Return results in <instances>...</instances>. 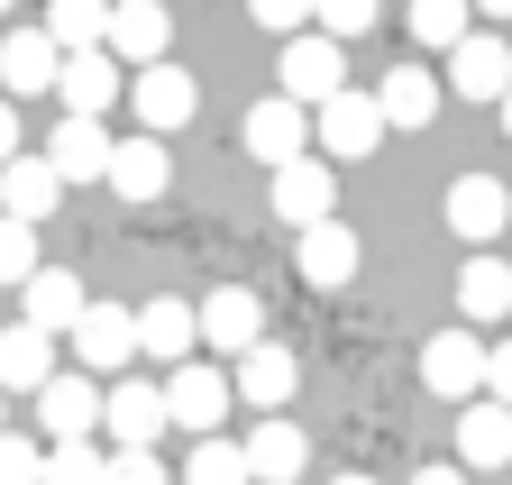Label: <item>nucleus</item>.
<instances>
[{
  "mask_svg": "<svg viewBox=\"0 0 512 485\" xmlns=\"http://www.w3.org/2000/svg\"><path fill=\"white\" fill-rule=\"evenodd\" d=\"M165 431H192V440H211L220 421H229V376L211 367V357H183V367H165Z\"/></svg>",
  "mask_w": 512,
  "mask_h": 485,
  "instance_id": "1",
  "label": "nucleus"
},
{
  "mask_svg": "<svg viewBox=\"0 0 512 485\" xmlns=\"http://www.w3.org/2000/svg\"><path fill=\"white\" fill-rule=\"evenodd\" d=\"M275 83H284V101H302V110H320L330 92H348V46H330L320 28H302V37H284V55H275Z\"/></svg>",
  "mask_w": 512,
  "mask_h": 485,
  "instance_id": "2",
  "label": "nucleus"
},
{
  "mask_svg": "<svg viewBox=\"0 0 512 485\" xmlns=\"http://www.w3.org/2000/svg\"><path fill=\"white\" fill-rule=\"evenodd\" d=\"M293 394H302V357L284 339H256L247 357H229V403H256V421L284 412Z\"/></svg>",
  "mask_w": 512,
  "mask_h": 485,
  "instance_id": "3",
  "label": "nucleus"
},
{
  "mask_svg": "<svg viewBox=\"0 0 512 485\" xmlns=\"http://www.w3.org/2000/svg\"><path fill=\"white\" fill-rule=\"evenodd\" d=\"M192 339H202L211 357H247L256 339H266V302H256L247 284H220L192 302Z\"/></svg>",
  "mask_w": 512,
  "mask_h": 485,
  "instance_id": "4",
  "label": "nucleus"
},
{
  "mask_svg": "<svg viewBox=\"0 0 512 485\" xmlns=\"http://www.w3.org/2000/svg\"><path fill=\"white\" fill-rule=\"evenodd\" d=\"M128 110H138V129H147V138H174L183 119L202 110V83H192L174 55H165V65H138V74H128Z\"/></svg>",
  "mask_w": 512,
  "mask_h": 485,
  "instance_id": "5",
  "label": "nucleus"
},
{
  "mask_svg": "<svg viewBox=\"0 0 512 485\" xmlns=\"http://www.w3.org/2000/svg\"><path fill=\"white\" fill-rule=\"evenodd\" d=\"M439 92H458V101H503V92H512V37L467 28L458 46H448V74H439Z\"/></svg>",
  "mask_w": 512,
  "mask_h": 485,
  "instance_id": "6",
  "label": "nucleus"
},
{
  "mask_svg": "<svg viewBox=\"0 0 512 485\" xmlns=\"http://www.w3.org/2000/svg\"><path fill=\"white\" fill-rule=\"evenodd\" d=\"M311 138H320V165H348V156H375L384 147V119H375V101L348 83V92H330L311 110Z\"/></svg>",
  "mask_w": 512,
  "mask_h": 485,
  "instance_id": "7",
  "label": "nucleus"
},
{
  "mask_svg": "<svg viewBox=\"0 0 512 485\" xmlns=\"http://www.w3.org/2000/svg\"><path fill=\"white\" fill-rule=\"evenodd\" d=\"M439 220H448V238H467V257H476V248H494V238L512 229V193L494 184V174H458L448 202H439Z\"/></svg>",
  "mask_w": 512,
  "mask_h": 485,
  "instance_id": "8",
  "label": "nucleus"
},
{
  "mask_svg": "<svg viewBox=\"0 0 512 485\" xmlns=\"http://www.w3.org/2000/svg\"><path fill=\"white\" fill-rule=\"evenodd\" d=\"M28 403H37L46 449H55V440H92V431H101V385H92V376H74V367H55Z\"/></svg>",
  "mask_w": 512,
  "mask_h": 485,
  "instance_id": "9",
  "label": "nucleus"
},
{
  "mask_svg": "<svg viewBox=\"0 0 512 485\" xmlns=\"http://www.w3.org/2000/svg\"><path fill=\"white\" fill-rule=\"evenodd\" d=\"M101 431H110V449H156L165 440V394L147 376H110L101 385Z\"/></svg>",
  "mask_w": 512,
  "mask_h": 485,
  "instance_id": "10",
  "label": "nucleus"
},
{
  "mask_svg": "<svg viewBox=\"0 0 512 485\" xmlns=\"http://www.w3.org/2000/svg\"><path fill=\"white\" fill-rule=\"evenodd\" d=\"M74 339V357H83V376L101 385V376H119L128 357H138V321H128V302H83V321L64 330Z\"/></svg>",
  "mask_w": 512,
  "mask_h": 485,
  "instance_id": "11",
  "label": "nucleus"
},
{
  "mask_svg": "<svg viewBox=\"0 0 512 485\" xmlns=\"http://www.w3.org/2000/svg\"><path fill=\"white\" fill-rule=\"evenodd\" d=\"M275 220H284V229H320V220H339V165H320V156L275 165Z\"/></svg>",
  "mask_w": 512,
  "mask_h": 485,
  "instance_id": "12",
  "label": "nucleus"
},
{
  "mask_svg": "<svg viewBox=\"0 0 512 485\" xmlns=\"http://www.w3.org/2000/svg\"><path fill=\"white\" fill-rule=\"evenodd\" d=\"M238 138H247V156L293 165V156H311V110H302V101H284V92H266V101H247Z\"/></svg>",
  "mask_w": 512,
  "mask_h": 485,
  "instance_id": "13",
  "label": "nucleus"
},
{
  "mask_svg": "<svg viewBox=\"0 0 512 485\" xmlns=\"http://www.w3.org/2000/svg\"><path fill=\"white\" fill-rule=\"evenodd\" d=\"M238 458H247V485H302V467H311V440H302V421L266 412V421H256V431L238 440Z\"/></svg>",
  "mask_w": 512,
  "mask_h": 485,
  "instance_id": "14",
  "label": "nucleus"
},
{
  "mask_svg": "<svg viewBox=\"0 0 512 485\" xmlns=\"http://www.w3.org/2000/svg\"><path fill=\"white\" fill-rule=\"evenodd\" d=\"M165 46H174V10L165 0H119L110 10V37H101L110 65H165Z\"/></svg>",
  "mask_w": 512,
  "mask_h": 485,
  "instance_id": "15",
  "label": "nucleus"
},
{
  "mask_svg": "<svg viewBox=\"0 0 512 485\" xmlns=\"http://www.w3.org/2000/svg\"><path fill=\"white\" fill-rule=\"evenodd\" d=\"M421 385L448 394V403H476V394H485V339H476V330H439V339L421 348Z\"/></svg>",
  "mask_w": 512,
  "mask_h": 485,
  "instance_id": "16",
  "label": "nucleus"
},
{
  "mask_svg": "<svg viewBox=\"0 0 512 485\" xmlns=\"http://www.w3.org/2000/svg\"><path fill=\"white\" fill-rule=\"evenodd\" d=\"M448 449H458V458H448V467H458V476H485V467H512V412L503 403H458V440H448Z\"/></svg>",
  "mask_w": 512,
  "mask_h": 485,
  "instance_id": "17",
  "label": "nucleus"
},
{
  "mask_svg": "<svg viewBox=\"0 0 512 485\" xmlns=\"http://www.w3.org/2000/svg\"><path fill=\"white\" fill-rule=\"evenodd\" d=\"M101 184L119 193V202H156L165 184H174V156H165V138H110V165H101Z\"/></svg>",
  "mask_w": 512,
  "mask_h": 485,
  "instance_id": "18",
  "label": "nucleus"
},
{
  "mask_svg": "<svg viewBox=\"0 0 512 485\" xmlns=\"http://www.w3.org/2000/svg\"><path fill=\"white\" fill-rule=\"evenodd\" d=\"M366 101H375L384 129H403V138H412V129H430V119H439V101H448V92H439V74H430V65H394Z\"/></svg>",
  "mask_w": 512,
  "mask_h": 485,
  "instance_id": "19",
  "label": "nucleus"
},
{
  "mask_svg": "<svg viewBox=\"0 0 512 485\" xmlns=\"http://www.w3.org/2000/svg\"><path fill=\"white\" fill-rule=\"evenodd\" d=\"M448 302H458V330H494V321L512 312V266H503L494 248H476V257L458 266V293H448Z\"/></svg>",
  "mask_w": 512,
  "mask_h": 485,
  "instance_id": "20",
  "label": "nucleus"
},
{
  "mask_svg": "<svg viewBox=\"0 0 512 485\" xmlns=\"http://www.w3.org/2000/svg\"><path fill=\"white\" fill-rule=\"evenodd\" d=\"M357 257H366V248H357V229H348V220H320V229L293 238V266H302L311 293H339V284L357 275Z\"/></svg>",
  "mask_w": 512,
  "mask_h": 485,
  "instance_id": "21",
  "label": "nucleus"
},
{
  "mask_svg": "<svg viewBox=\"0 0 512 485\" xmlns=\"http://www.w3.org/2000/svg\"><path fill=\"white\" fill-rule=\"evenodd\" d=\"M19 302H28V312H19L28 330H46V339H64V330H74V321H83V302H92V293H83V275H74V266H37V275L19 284Z\"/></svg>",
  "mask_w": 512,
  "mask_h": 485,
  "instance_id": "22",
  "label": "nucleus"
},
{
  "mask_svg": "<svg viewBox=\"0 0 512 485\" xmlns=\"http://www.w3.org/2000/svg\"><path fill=\"white\" fill-rule=\"evenodd\" d=\"M119 92H128V74L110 65L101 46H92V55H64V65H55V101H64V119H101Z\"/></svg>",
  "mask_w": 512,
  "mask_h": 485,
  "instance_id": "23",
  "label": "nucleus"
},
{
  "mask_svg": "<svg viewBox=\"0 0 512 485\" xmlns=\"http://www.w3.org/2000/svg\"><path fill=\"white\" fill-rule=\"evenodd\" d=\"M138 357H156V367H183V357H202V339H192V302L183 293H156V302H138Z\"/></svg>",
  "mask_w": 512,
  "mask_h": 485,
  "instance_id": "24",
  "label": "nucleus"
},
{
  "mask_svg": "<svg viewBox=\"0 0 512 485\" xmlns=\"http://www.w3.org/2000/svg\"><path fill=\"white\" fill-rule=\"evenodd\" d=\"M55 65H64V55L46 46V28H0V101L55 92Z\"/></svg>",
  "mask_w": 512,
  "mask_h": 485,
  "instance_id": "25",
  "label": "nucleus"
},
{
  "mask_svg": "<svg viewBox=\"0 0 512 485\" xmlns=\"http://www.w3.org/2000/svg\"><path fill=\"white\" fill-rule=\"evenodd\" d=\"M64 202V184L46 174V156H10L0 165V220H19V229H46Z\"/></svg>",
  "mask_w": 512,
  "mask_h": 485,
  "instance_id": "26",
  "label": "nucleus"
},
{
  "mask_svg": "<svg viewBox=\"0 0 512 485\" xmlns=\"http://www.w3.org/2000/svg\"><path fill=\"white\" fill-rule=\"evenodd\" d=\"M101 165H110V129L101 119H55V138H46V174L55 184H101Z\"/></svg>",
  "mask_w": 512,
  "mask_h": 485,
  "instance_id": "27",
  "label": "nucleus"
},
{
  "mask_svg": "<svg viewBox=\"0 0 512 485\" xmlns=\"http://www.w3.org/2000/svg\"><path fill=\"white\" fill-rule=\"evenodd\" d=\"M46 376H55V339L28 330V321H10V330H0V394H37Z\"/></svg>",
  "mask_w": 512,
  "mask_h": 485,
  "instance_id": "28",
  "label": "nucleus"
},
{
  "mask_svg": "<svg viewBox=\"0 0 512 485\" xmlns=\"http://www.w3.org/2000/svg\"><path fill=\"white\" fill-rule=\"evenodd\" d=\"M46 46L55 55H92L101 37H110V0H46Z\"/></svg>",
  "mask_w": 512,
  "mask_h": 485,
  "instance_id": "29",
  "label": "nucleus"
},
{
  "mask_svg": "<svg viewBox=\"0 0 512 485\" xmlns=\"http://www.w3.org/2000/svg\"><path fill=\"white\" fill-rule=\"evenodd\" d=\"M183 485H247V458H238V440H192L183 449Z\"/></svg>",
  "mask_w": 512,
  "mask_h": 485,
  "instance_id": "30",
  "label": "nucleus"
},
{
  "mask_svg": "<svg viewBox=\"0 0 512 485\" xmlns=\"http://www.w3.org/2000/svg\"><path fill=\"white\" fill-rule=\"evenodd\" d=\"M101 467H110L101 440H55L46 467H37V485H101Z\"/></svg>",
  "mask_w": 512,
  "mask_h": 485,
  "instance_id": "31",
  "label": "nucleus"
},
{
  "mask_svg": "<svg viewBox=\"0 0 512 485\" xmlns=\"http://www.w3.org/2000/svg\"><path fill=\"white\" fill-rule=\"evenodd\" d=\"M403 19H412V37H421V46H439V55H448V46H458V37L476 28V19H467V0H412Z\"/></svg>",
  "mask_w": 512,
  "mask_h": 485,
  "instance_id": "32",
  "label": "nucleus"
},
{
  "mask_svg": "<svg viewBox=\"0 0 512 485\" xmlns=\"http://www.w3.org/2000/svg\"><path fill=\"white\" fill-rule=\"evenodd\" d=\"M384 19V0H311V28L330 37V46H348V37H366Z\"/></svg>",
  "mask_w": 512,
  "mask_h": 485,
  "instance_id": "33",
  "label": "nucleus"
},
{
  "mask_svg": "<svg viewBox=\"0 0 512 485\" xmlns=\"http://www.w3.org/2000/svg\"><path fill=\"white\" fill-rule=\"evenodd\" d=\"M37 266H46V257H37V229H19V220H0V284L19 293V284H28Z\"/></svg>",
  "mask_w": 512,
  "mask_h": 485,
  "instance_id": "34",
  "label": "nucleus"
},
{
  "mask_svg": "<svg viewBox=\"0 0 512 485\" xmlns=\"http://www.w3.org/2000/svg\"><path fill=\"white\" fill-rule=\"evenodd\" d=\"M37 467H46V440L0 431V485H37Z\"/></svg>",
  "mask_w": 512,
  "mask_h": 485,
  "instance_id": "35",
  "label": "nucleus"
},
{
  "mask_svg": "<svg viewBox=\"0 0 512 485\" xmlns=\"http://www.w3.org/2000/svg\"><path fill=\"white\" fill-rule=\"evenodd\" d=\"M101 485H174V476H165V458H156V449H110Z\"/></svg>",
  "mask_w": 512,
  "mask_h": 485,
  "instance_id": "36",
  "label": "nucleus"
},
{
  "mask_svg": "<svg viewBox=\"0 0 512 485\" xmlns=\"http://www.w3.org/2000/svg\"><path fill=\"white\" fill-rule=\"evenodd\" d=\"M247 19L275 28V37H302V28H311V0H247Z\"/></svg>",
  "mask_w": 512,
  "mask_h": 485,
  "instance_id": "37",
  "label": "nucleus"
},
{
  "mask_svg": "<svg viewBox=\"0 0 512 485\" xmlns=\"http://www.w3.org/2000/svg\"><path fill=\"white\" fill-rule=\"evenodd\" d=\"M485 403H503V412H512V339H494V348H485Z\"/></svg>",
  "mask_w": 512,
  "mask_h": 485,
  "instance_id": "38",
  "label": "nucleus"
},
{
  "mask_svg": "<svg viewBox=\"0 0 512 485\" xmlns=\"http://www.w3.org/2000/svg\"><path fill=\"white\" fill-rule=\"evenodd\" d=\"M19 156V101H0V165Z\"/></svg>",
  "mask_w": 512,
  "mask_h": 485,
  "instance_id": "39",
  "label": "nucleus"
},
{
  "mask_svg": "<svg viewBox=\"0 0 512 485\" xmlns=\"http://www.w3.org/2000/svg\"><path fill=\"white\" fill-rule=\"evenodd\" d=\"M412 485H467V476H458V467H448V458H439V467H421Z\"/></svg>",
  "mask_w": 512,
  "mask_h": 485,
  "instance_id": "40",
  "label": "nucleus"
},
{
  "mask_svg": "<svg viewBox=\"0 0 512 485\" xmlns=\"http://www.w3.org/2000/svg\"><path fill=\"white\" fill-rule=\"evenodd\" d=\"M467 10H476V19H512V0H467Z\"/></svg>",
  "mask_w": 512,
  "mask_h": 485,
  "instance_id": "41",
  "label": "nucleus"
},
{
  "mask_svg": "<svg viewBox=\"0 0 512 485\" xmlns=\"http://www.w3.org/2000/svg\"><path fill=\"white\" fill-rule=\"evenodd\" d=\"M494 110H503V138H512V92H503V101H494Z\"/></svg>",
  "mask_w": 512,
  "mask_h": 485,
  "instance_id": "42",
  "label": "nucleus"
},
{
  "mask_svg": "<svg viewBox=\"0 0 512 485\" xmlns=\"http://www.w3.org/2000/svg\"><path fill=\"white\" fill-rule=\"evenodd\" d=\"M330 485H375V476H330Z\"/></svg>",
  "mask_w": 512,
  "mask_h": 485,
  "instance_id": "43",
  "label": "nucleus"
},
{
  "mask_svg": "<svg viewBox=\"0 0 512 485\" xmlns=\"http://www.w3.org/2000/svg\"><path fill=\"white\" fill-rule=\"evenodd\" d=\"M0 431H10V394H0Z\"/></svg>",
  "mask_w": 512,
  "mask_h": 485,
  "instance_id": "44",
  "label": "nucleus"
},
{
  "mask_svg": "<svg viewBox=\"0 0 512 485\" xmlns=\"http://www.w3.org/2000/svg\"><path fill=\"white\" fill-rule=\"evenodd\" d=\"M10 10H19V0H0V19H10Z\"/></svg>",
  "mask_w": 512,
  "mask_h": 485,
  "instance_id": "45",
  "label": "nucleus"
},
{
  "mask_svg": "<svg viewBox=\"0 0 512 485\" xmlns=\"http://www.w3.org/2000/svg\"><path fill=\"white\" fill-rule=\"evenodd\" d=\"M110 10H119V0H110Z\"/></svg>",
  "mask_w": 512,
  "mask_h": 485,
  "instance_id": "46",
  "label": "nucleus"
}]
</instances>
